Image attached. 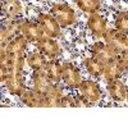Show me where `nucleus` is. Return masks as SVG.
I'll return each instance as SVG.
<instances>
[{
	"mask_svg": "<svg viewBox=\"0 0 128 128\" xmlns=\"http://www.w3.org/2000/svg\"><path fill=\"white\" fill-rule=\"evenodd\" d=\"M27 48H28V41L22 35L14 36L5 46L6 51L5 66L8 69V78L4 84L8 92L16 96H20L27 90V84L24 83V74H23Z\"/></svg>",
	"mask_w": 128,
	"mask_h": 128,
	"instance_id": "nucleus-1",
	"label": "nucleus"
},
{
	"mask_svg": "<svg viewBox=\"0 0 128 128\" xmlns=\"http://www.w3.org/2000/svg\"><path fill=\"white\" fill-rule=\"evenodd\" d=\"M49 13L55 18L60 28H67L77 22V13L67 3H56L51 5Z\"/></svg>",
	"mask_w": 128,
	"mask_h": 128,
	"instance_id": "nucleus-2",
	"label": "nucleus"
},
{
	"mask_svg": "<svg viewBox=\"0 0 128 128\" xmlns=\"http://www.w3.org/2000/svg\"><path fill=\"white\" fill-rule=\"evenodd\" d=\"M104 44L114 55H120L123 52H127L128 49L127 34H122L115 28H108V31L104 35Z\"/></svg>",
	"mask_w": 128,
	"mask_h": 128,
	"instance_id": "nucleus-3",
	"label": "nucleus"
},
{
	"mask_svg": "<svg viewBox=\"0 0 128 128\" xmlns=\"http://www.w3.org/2000/svg\"><path fill=\"white\" fill-rule=\"evenodd\" d=\"M77 90H78V94L82 95L91 105L98 104L102 100V90L96 81H92V80L81 81Z\"/></svg>",
	"mask_w": 128,
	"mask_h": 128,
	"instance_id": "nucleus-4",
	"label": "nucleus"
},
{
	"mask_svg": "<svg viewBox=\"0 0 128 128\" xmlns=\"http://www.w3.org/2000/svg\"><path fill=\"white\" fill-rule=\"evenodd\" d=\"M82 81L80 68L72 62L62 63V82L69 88H77Z\"/></svg>",
	"mask_w": 128,
	"mask_h": 128,
	"instance_id": "nucleus-5",
	"label": "nucleus"
},
{
	"mask_svg": "<svg viewBox=\"0 0 128 128\" xmlns=\"http://www.w3.org/2000/svg\"><path fill=\"white\" fill-rule=\"evenodd\" d=\"M35 44H36V50L38 52H41L48 60L58 59L62 54V46L59 45V42L52 37L44 36L37 42H35Z\"/></svg>",
	"mask_w": 128,
	"mask_h": 128,
	"instance_id": "nucleus-6",
	"label": "nucleus"
},
{
	"mask_svg": "<svg viewBox=\"0 0 128 128\" xmlns=\"http://www.w3.org/2000/svg\"><path fill=\"white\" fill-rule=\"evenodd\" d=\"M18 32L28 42H37L41 37H44V32L37 22L30 19H20L18 22Z\"/></svg>",
	"mask_w": 128,
	"mask_h": 128,
	"instance_id": "nucleus-7",
	"label": "nucleus"
},
{
	"mask_svg": "<svg viewBox=\"0 0 128 128\" xmlns=\"http://www.w3.org/2000/svg\"><path fill=\"white\" fill-rule=\"evenodd\" d=\"M36 22L41 27L44 35L48 37L56 38L60 36V26L55 20V18L52 17L50 13H40L36 18Z\"/></svg>",
	"mask_w": 128,
	"mask_h": 128,
	"instance_id": "nucleus-8",
	"label": "nucleus"
},
{
	"mask_svg": "<svg viewBox=\"0 0 128 128\" xmlns=\"http://www.w3.org/2000/svg\"><path fill=\"white\" fill-rule=\"evenodd\" d=\"M87 28L95 37L101 38L104 37L105 32L108 31V22L99 12L92 13L87 19Z\"/></svg>",
	"mask_w": 128,
	"mask_h": 128,
	"instance_id": "nucleus-9",
	"label": "nucleus"
},
{
	"mask_svg": "<svg viewBox=\"0 0 128 128\" xmlns=\"http://www.w3.org/2000/svg\"><path fill=\"white\" fill-rule=\"evenodd\" d=\"M106 91L115 102H124L127 100V86L120 78L109 81L106 84Z\"/></svg>",
	"mask_w": 128,
	"mask_h": 128,
	"instance_id": "nucleus-10",
	"label": "nucleus"
},
{
	"mask_svg": "<svg viewBox=\"0 0 128 128\" xmlns=\"http://www.w3.org/2000/svg\"><path fill=\"white\" fill-rule=\"evenodd\" d=\"M31 81H32V90L35 92H37L40 96L44 98L45 92L48 91V88L51 86V82L48 78L46 73L44 69H40V70H34L31 76Z\"/></svg>",
	"mask_w": 128,
	"mask_h": 128,
	"instance_id": "nucleus-11",
	"label": "nucleus"
},
{
	"mask_svg": "<svg viewBox=\"0 0 128 128\" xmlns=\"http://www.w3.org/2000/svg\"><path fill=\"white\" fill-rule=\"evenodd\" d=\"M63 86L59 83H51V86L44 95V106L45 108H52L59 106L60 98L63 96Z\"/></svg>",
	"mask_w": 128,
	"mask_h": 128,
	"instance_id": "nucleus-12",
	"label": "nucleus"
},
{
	"mask_svg": "<svg viewBox=\"0 0 128 128\" xmlns=\"http://www.w3.org/2000/svg\"><path fill=\"white\" fill-rule=\"evenodd\" d=\"M23 12V5L20 0H2V13L5 18L17 19Z\"/></svg>",
	"mask_w": 128,
	"mask_h": 128,
	"instance_id": "nucleus-13",
	"label": "nucleus"
},
{
	"mask_svg": "<svg viewBox=\"0 0 128 128\" xmlns=\"http://www.w3.org/2000/svg\"><path fill=\"white\" fill-rule=\"evenodd\" d=\"M90 51H91V56L98 59L102 64H106L109 60H112L115 56L113 52L106 48L104 41H98V42H95V44H92L91 48H90Z\"/></svg>",
	"mask_w": 128,
	"mask_h": 128,
	"instance_id": "nucleus-14",
	"label": "nucleus"
},
{
	"mask_svg": "<svg viewBox=\"0 0 128 128\" xmlns=\"http://www.w3.org/2000/svg\"><path fill=\"white\" fill-rule=\"evenodd\" d=\"M123 74H124V72H123V69L119 66L116 55L112 60H109L106 64H104L102 76H104V78H105L106 82L113 81V80H118V78H120L123 76Z\"/></svg>",
	"mask_w": 128,
	"mask_h": 128,
	"instance_id": "nucleus-15",
	"label": "nucleus"
},
{
	"mask_svg": "<svg viewBox=\"0 0 128 128\" xmlns=\"http://www.w3.org/2000/svg\"><path fill=\"white\" fill-rule=\"evenodd\" d=\"M44 70L51 83L62 82V62H59L58 59H50L46 63Z\"/></svg>",
	"mask_w": 128,
	"mask_h": 128,
	"instance_id": "nucleus-16",
	"label": "nucleus"
},
{
	"mask_svg": "<svg viewBox=\"0 0 128 128\" xmlns=\"http://www.w3.org/2000/svg\"><path fill=\"white\" fill-rule=\"evenodd\" d=\"M19 98L24 105L31 106V108H42L44 106V98L35 92L32 88H27Z\"/></svg>",
	"mask_w": 128,
	"mask_h": 128,
	"instance_id": "nucleus-17",
	"label": "nucleus"
},
{
	"mask_svg": "<svg viewBox=\"0 0 128 128\" xmlns=\"http://www.w3.org/2000/svg\"><path fill=\"white\" fill-rule=\"evenodd\" d=\"M24 62L28 64V67L32 69V70H40V69H44L46 63H48V59L38 52L37 50L36 51H32L30 54L26 55L24 58Z\"/></svg>",
	"mask_w": 128,
	"mask_h": 128,
	"instance_id": "nucleus-18",
	"label": "nucleus"
},
{
	"mask_svg": "<svg viewBox=\"0 0 128 128\" xmlns=\"http://www.w3.org/2000/svg\"><path fill=\"white\" fill-rule=\"evenodd\" d=\"M83 67L87 70V73L92 77H100L102 76L104 70V64L99 62L98 59H95L94 56H87L83 59Z\"/></svg>",
	"mask_w": 128,
	"mask_h": 128,
	"instance_id": "nucleus-19",
	"label": "nucleus"
},
{
	"mask_svg": "<svg viewBox=\"0 0 128 128\" xmlns=\"http://www.w3.org/2000/svg\"><path fill=\"white\" fill-rule=\"evenodd\" d=\"M74 2H76L80 10H82L83 13H87V14L98 13L102 5L101 0H74Z\"/></svg>",
	"mask_w": 128,
	"mask_h": 128,
	"instance_id": "nucleus-20",
	"label": "nucleus"
},
{
	"mask_svg": "<svg viewBox=\"0 0 128 128\" xmlns=\"http://www.w3.org/2000/svg\"><path fill=\"white\" fill-rule=\"evenodd\" d=\"M114 28L116 31L122 32V34H127L128 32V13L126 10L116 13L114 18Z\"/></svg>",
	"mask_w": 128,
	"mask_h": 128,
	"instance_id": "nucleus-21",
	"label": "nucleus"
},
{
	"mask_svg": "<svg viewBox=\"0 0 128 128\" xmlns=\"http://www.w3.org/2000/svg\"><path fill=\"white\" fill-rule=\"evenodd\" d=\"M73 101H74V106L76 108H87V106H91V104L78 92L76 95H73Z\"/></svg>",
	"mask_w": 128,
	"mask_h": 128,
	"instance_id": "nucleus-22",
	"label": "nucleus"
},
{
	"mask_svg": "<svg viewBox=\"0 0 128 128\" xmlns=\"http://www.w3.org/2000/svg\"><path fill=\"white\" fill-rule=\"evenodd\" d=\"M59 106H62V108H73L74 106V101H73V95H64L60 98V101H59Z\"/></svg>",
	"mask_w": 128,
	"mask_h": 128,
	"instance_id": "nucleus-23",
	"label": "nucleus"
},
{
	"mask_svg": "<svg viewBox=\"0 0 128 128\" xmlns=\"http://www.w3.org/2000/svg\"><path fill=\"white\" fill-rule=\"evenodd\" d=\"M8 78V69L5 66V62L0 63V83H5Z\"/></svg>",
	"mask_w": 128,
	"mask_h": 128,
	"instance_id": "nucleus-24",
	"label": "nucleus"
},
{
	"mask_svg": "<svg viewBox=\"0 0 128 128\" xmlns=\"http://www.w3.org/2000/svg\"><path fill=\"white\" fill-rule=\"evenodd\" d=\"M5 56H6V51H5V46H0V63L5 62Z\"/></svg>",
	"mask_w": 128,
	"mask_h": 128,
	"instance_id": "nucleus-25",
	"label": "nucleus"
},
{
	"mask_svg": "<svg viewBox=\"0 0 128 128\" xmlns=\"http://www.w3.org/2000/svg\"><path fill=\"white\" fill-rule=\"evenodd\" d=\"M0 13H2V0H0Z\"/></svg>",
	"mask_w": 128,
	"mask_h": 128,
	"instance_id": "nucleus-26",
	"label": "nucleus"
}]
</instances>
